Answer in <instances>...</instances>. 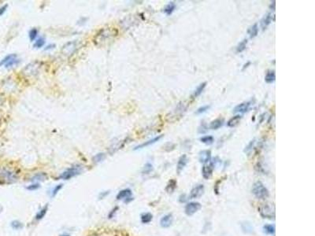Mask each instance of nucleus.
Wrapping results in <instances>:
<instances>
[{
	"label": "nucleus",
	"instance_id": "nucleus-39",
	"mask_svg": "<svg viewBox=\"0 0 315 236\" xmlns=\"http://www.w3.org/2000/svg\"><path fill=\"white\" fill-rule=\"evenodd\" d=\"M118 207H114V208L113 209V210H111L110 212L109 213V215H108V217H109V219H111V218H113L115 216V214L117 213V211L118 210Z\"/></svg>",
	"mask_w": 315,
	"mask_h": 236
},
{
	"label": "nucleus",
	"instance_id": "nucleus-25",
	"mask_svg": "<svg viewBox=\"0 0 315 236\" xmlns=\"http://www.w3.org/2000/svg\"><path fill=\"white\" fill-rule=\"evenodd\" d=\"M176 187V181L175 180H171L167 184L166 190L168 193H172Z\"/></svg>",
	"mask_w": 315,
	"mask_h": 236
},
{
	"label": "nucleus",
	"instance_id": "nucleus-33",
	"mask_svg": "<svg viewBox=\"0 0 315 236\" xmlns=\"http://www.w3.org/2000/svg\"><path fill=\"white\" fill-rule=\"evenodd\" d=\"M62 187H63V184H62V183H61V184H58L57 186H55V187L52 189V190H51V197H54L55 196H56L57 194L59 192L60 190H62Z\"/></svg>",
	"mask_w": 315,
	"mask_h": 236
},
{
	"label": "nucleus",
	"instance_id": "nucleus-18",
	"mask_svg": "<svg viewBox=\"0 0 315 236\" xmlns=\"http://www.w3.org/2000/svg\"><path fill=\"white\" fill-rule=\"evenodd\" d=\"M48 178V175L44 173H37V174L34 175L31 178V181H33L35 183L39 181H44L46 180V179Z\"/></svg>",
	"mask_w": 315,
	"mask_h": 236
},
{
	"label": "nucleus",
	"instance_id": "nucleus-8",
	"mask_svg": "<svg viewBox=\"0 0 315 236\" xmlns=\"http://www.w3.org/2000/svg\"><path fill=\"white\" fill-rule=\"evenodd\" d=\"M211 160V151L209 150H202L199 153V161L202 164H207Z\"/></svg>",
	"mask_w": 315,
	"mask_h": 236
},
{
	"label": "nucleus",
	"instance_id": "nucleus-19",
	"mask_svg": "<svg viewBox=\"0 0 315 236\" xmlns=\"http://www.w3.org/2000/svg\"><path fill=\"white\" fill-rule=\"evenodd\" d=\"M258 33H259V26H258L257 24H254L247 30V34H248L251 38H254L257 36Z\"/></svg>",
	"mask_w": 315,
	"mask_h": 236
},
{
	"label": "nucleus",
	"instance_id": "nucleus-12",
	"mask_svg": "<svg viewBox=\"0 0 315 236\" xmlns=\"http://www.w3.org/2000/svg\"><path fill=\"white\" fill-rule=\"evenodd\" d=\"M162 137H163V136H162V135H160V136H156V137L153 138V139H150V140H147V141L144 142V143H141V144H139V145H138V146H136V147L134 148V150H139V149L145 148V147H147V146H151V145L154 144V143H157V142H159V140H160V139H162Z\"/></svg>",
	"mask_w": 315,
	"mask_h": 236
},
{
	"label": "nucleus",
	"instance_id": "nucleus-7",
	"mask_svg": "<svg viewBox=\"0 0 315 236\" xmlns=\"http://www.w3.org/2000/svg\"><path fill=\"white\" fill-rule=\"evenodd\" d=\"M203 194H204V186L202 184H199L191 190L189 197H190V199L199 198Z\"/></svg>",
	"mask_w": 315,
	"mask_h": 236
},
{
	"label": "nucleus",
	"instance_id": "nucleus-9",
	"mask_svg": "<svg viewBox=\"0 0 315 236\" xmlns=\"http://www.w3.org/2000/svg\"><path fill=\"white\" fill-rule=\"evenodd\" d=\"M261 215L263 217V218L271 219L275 217L274 210H272L270 205H264L262 206L260 210Z\"/></svg>",
	"mask_w": 315,
	"mask_h": 236
},
{
	"label": "nucleus",
	"instance_id": "nucleus-34",
	"mask_svg": "<svg viewBox=\"0 0 315 236\" xmlns=\"http://www.w3.org/2000/svg\"><path fill=\"white\" fill-rule=\"evenodd\" d=\"M37 35H38V30H37L36 28H32V29L29 31L28 37H29L30 40L32 41V42L35 40V38L37 37Z\"/></svg>",
	"mask_w": 315,
	"mask_h": 236
},
{
	"label": "nucleus",
	"instance_id": "nucleus-35",
	"mask_svg": "<svg viewBox=\"0 0 315 236\" xmlns=\"http://www.w3.org/2000/svg\"><path fill=\"white\" fill-rule=\"evenodd\" d=\"M152 170H153V165H152L151 163H147V164H145L144 166H143L142 173H143V174H149Z\"/></svg>",
	"mask_w": 315,
	"mask_h": 236
},
{
	"label": "nucleus",
	"instance_id": "nucleus-3",
	"mask_svg": "<svg viewBox=\"0 0 315 236\" xmlns=\"http://www.w3.org/2000/svg\"><path fill=\"white\" fill-rule=\"evenodd\" d=\"M17 180L16 175L5 169H0V184L12 183Z\"/></svg>",
	"mask_w": 315,
	"mask_h": 236
},
{
	"label": "nucleus",
	"instance_id": "nucleus-5",
	"mask_svg": "<svg viewBox=\"0 0 315 236\" xmlns=\"http://www.w3.org/2000/svg\"><path fill=\"white\" fill-rule=\"evenodd\" d=\"M213 169H214V164L213 162H209L207 164H205L202 168V174L203 178L206 180H209L213 174Z\"/></svg>",
	"mask_w": 315,
	"mask_h": 236
},
{
	"label": "nucleus",
	"instance_id": "nucleus-11",
	"mask_svg": "<svg viewBox=\"0 0 315 236\" xmlns=\"http://www.w3.org/2000/svg\"><path fill=\"white\" fill-rule=\"evenodd\" d=\"M172 221H173V217L171 213H169V214H166V215L162 217V219L160 220V225L162 227L167 228V227H169L172 225Z\"/></svg>",
	"mask_w": 315,
	"mask_h": 236
},
{
	"label": "nucleus",
	"instance_id": "nucleus-26",
	"mask_svg": "<svg viewBox=\"0 0 315 236\" xmlns=\"http://www.w3.org/2000/svg\"><path fill=\"white\" fill-rule=\"evenodd\" d=\"M264 232H266L267 234H275V226L272 224H266L263 227Z\"/></svg>",
	"mask_w": 315,
	"mask_h": 236
},
{
	"label": "nucleus",
	"instance_id": "nucleus-6",
	"mask_svg": "<svg viewBox=\"0 0 315 236\" xmlns=\"http://www.w3.org/2000/svg\"><path fill=\"white\" fill-rule=\"evenodd\" d=\"M201 209V205L199 202L188 203L185 206L184 211L188 216H192Z\"/></svg>",
	"mask_w": 315,
	"mask_h": 236
},
{
	"label": "nucleus",
	"instance_id": "nucleus-43",
	"mask_svg": "<svg viewBox=\"0 0 315 236\" xmlns=\"http://www.w3.org/2000/svg\"><path fill=\"white\" fill-rule=\"evenodd\" d=\"M275 2H276L275 1H273V2H272V3L270 4V6H269V8H270L271 10H275V6H276V3H275Z\"/></svg>",
	"mask_w": 315,
	"mask_h": 236
},
{
	"label": "nucleus",
	"instance_id": "nucleus-13",
	"mask_svg": "<svg viewBox=\"0 0 315 236\" xmlns=\"http://www.w3.org/2000/svg\"><path fill=\"white\" fill-rule=\"evenodd\" d=\"M188 161H189V159H188L186 154H183L181 157H180L177 162V165H176V172H177L178 174H180L181 173V171H183V169L188 164Z\"/></svg>",
	"mask_w": 315,
	"mask_h": 236
},
{
	"label": "nucleus",
	"instance_id": "nucleus-14",
	"mask_svg": "<svg viewBox=\"0 0 315 236\" xmlns=\"http://www.w3.org/2000/svg\"><path fill=\"white\" fill-rule=\"evenodd\" d=\"M272 20H273V16H272L271 14H267L263 17V18L261 21V27L263 30H265L271 24Z\"/></svg>",
	"mask_w": 315,
	"mask_h": 236
},
{
	"label": "nucleus",
	"instance_id": "nucleus-30",
	"mask_svg": "<svg viewBox=\"0 0 315 236\" xmlns=\"http://www.w3.org/2000/svg\"><path fill=\"white\" fill-rule=\"evenodd\" d=\"M17 55H15V54H11V55H7V56H6L5 58L2 59L1 62H0V66H2V65H5L8 62H10V61L11 60V59H13V58H16Z\"/></svg>",
	"mask_w": 315,
	"mask_h": 236
},
{
	"label": "nucleus",
	"instance_id": "nucleus-29",
	"mask_svg": "<svg viewBox=\"0 0 315 236\" xmlns=\"http://www.w3.org/2000/svg\"><path fill=\"white\" fill-rule=\"evenodd\" d=\"M242 230L246 233H251L253 231V227L249 222H244L241 225Z\"/></svg>",
	"mask_w": 315,
	"mask_h": 236
},
{
	"label": "nucleus",
	"instance_id": "nucleus-44",
	"mask_svg": "<svg viewBox=\"0 0 315 236\" xmlns=\"http://www.w3.org/2000/svg\"><path fill=\"white\" fill-rule=\"evenodd\" d=\"M250 64H251V62H247V64H245V65H243V69H245V68H247V65H250Z\"/></svg>",
	"mask_w": 315,
	"mask_h": 236
},
{
	"label": "nucleus",
	"instance_id": "nucleus-24",
	"mask_svg": "<svg viewBox=\"0 0 315 236\" xmlns=\"http://www.w3.org/2000/svg\"><path fill=\"white\" fill-rule=\"evenodd\" d=\"M201 143H204V144L206 145H210L214 142V139L212 136H202L199 139Z\"/></svg>",
	"mask_w": 315,
	"mask_h": 236
},
{
	"label": "nucleus",
	"instance_id": "nucleus-46",
	"mask_svg": "<svg viewBox=\"0 0 315 236\" xmlns=\"http://www.w3.org/2000/svg\"><path fill=\"white\" fill-rule=\"evenodd\" d=\"M61 236H70L69 234H62Z\"/></svg>",
	"mask_w": 315,
	"mask_h": 236
},
{
	"label": "nucleus",
	"instance_id": "nucleus-22",
	"mask_svg": "<svg viewBox=\"0 0 315 236\" xmlns=\"http://www.w3.org/2000/svg\"><path fill=\"white\" fill-rule=\"evenodd\" d=\"M48 205H44V207H43V208L36 213V215H35V220H42V219L44 218V217H45V215L47 214V212H48Z\"/></svg>",
	"mask_w": 315,
	"mask_h": 236
},
{
	"label": "nucleus",
	"instance_id": "nucleus-16",
	"mask_svg": "<svg viewBox=\"0 0 315 236\" xmlns=\"http://www.w3.org/2000/svg\"><path fill=\"white\" fill-rule=\"evenodd\" d=\"M242 116L240 115H236V116H232L230 120L228 121L227 125L228 127L229 128H234L236 126H237L239 124V123L240 122V120H241Z\"/></svg>",
	"mask_w": 315,
	"mask_h": 236
},
{
	"label": "nucleus",
	"instance_id": "nucleus-32",
	"mask_svg": "<svg viewBox=\"0 0 315 236\" xmlns=\"http://www.w3.org/2000/svg\"><path fill=\"white\" fill-rule=\"evenodd\" d=\"M45 42H46V41H45V39H44V37H40L35 40V43L33 44V47L35 48H41L42 47L44 46Z\"/></svg>",
	"mask_w": 315,
	"mask_h": 236
},
{
	"label": "nucleus",
	"instance_id": "nucleus-4",
	"mask_svg": "<svg viewBox=\"0 0 315 236\" xmlns=\"http://www.w3.org/2000/svg\"><path fill=\"white\" fill-rule=\"evenodd\" d=\"M132 190L130 189H124V190H120L118 192V194L116 196V198L117 200H123L125 201V203H128L133 199L132 197Z\"/></svg>",
	"mask_w": 315,
	"mask_h": 236
},
{
	"label": "nucleus",
	"instance_id": "nucleus-21",
	"mask_svg": "<svg viewBox=\"0 0 315 236\" xmlns=\"http://www.w3.org/2000/svg\"><path fill=\"white\" fill-rule=\"evenodd\" d=\"M206 86V82H204V83H201V84H199V86L197 87V88H196V90H195V92H194L193 95H192V98H193V99H195V98L199 96V95L202 94V92L204 91Z\"/></svg>",
	"mask_w": 315,
	"mask_h": 236
},
{
	"label": "nucleus",
	"instance_id": "nucleus-38",
	"mask_svg": "<svg viewBox=\"0 0 315 236\" xmlns=\"http://www.w3.org/2000/svg\"><path fill=\"white\" fill-rule=\"evenodd\" d=\"M40 187V185H39V183H32V184H31V185L28 186V187H26L27 190H32V191H33V190H38V189Z\"/></svg>",
	"mask_w": 315,
	"mask_h": 236
},
{
	"label": "nucleus",
	"instance_id": "nucleus-31",
	"mask_svg": "<svg viewBox=\"0 0 315 236\" xmlns=\"http://www.w3.org/2000/svg\"><path fill=\"white\" fill-rule=\"evenodd\" d=\"M105 157H106L105 153H97V154H95L93 157V161L95 162V163H99V162L102 161L105 159Z\"/></svg>",
	"mask_w": 315,
	"mask_h": 236
},
{
	"label": "nucleus",
	"instance_id": "nucleus-10",
	"mask_svg": "<svg viewBox=\"0 0 315 236\" xmlns=\"http://www.w3.org/2000/svg\"><path fill=\"white\" fill-rule=\"evenodd\" d=\"M251 105V102H242L240 104L237 105L236 107L233 109V113H244L247 111H248L249 108Z\"/></svg>",
	"mask_w": 315,
	"mask_h": 236
},
{
	"label": "nucleus",
	"instance_id": "nucleus-1",
	"mask_svg": "<svg viewBox=\"0 0 315 236\" xmlns=\"http://www.w3.org/2000/svg\"><path fill=\"white\" fill-rule=\"evenodd\" d=\"M84 171L83 166L77 165H74L72 167L67 169L65 171H64L62 174L60 175V179L64 180H68L70 179L73 178L75 176L81 174V173Z\"/></svg>",
	"mask_w": 315,
	"mask_h": 236
},
{
	"label": "nucleus",
	"instance_id": "nucleus-27",
	"mask_svg": "<svg viewBox=\"0 0 315 236\" xmlns=\"http://www.w3.org/2000/svg\"><path fill=\"white\" fill-rule=\"evenodd\" d=\"M10 226L14 230H21L24 227V224L19 220H13L10 223Z\"/></svg>",
	"mask_w": 315,
	"mask_h": 236
},
{
	"label": "nucleus",
	"instance_id": "nucleus-17",
	"mask_svg": "<svg viewBox=\"0 0 315 236\" xmlns=\"http://www.w3.org/2000/svg\"><path fill=\"white\" fill-rule=\"evenodd\" d=\"M276 79V73L274 70H269L266 72V76H265V81L267 83H273Z\"/></svg>",
	"mask_w": 315,
	"mask_h": 236
},
{
	"label": "nucleus",
	"instance_id": "nucleus-45",
	"mask_svg": "<svg viewBox=\"0 0 315 236\" xmlns=\"http://www.w3.org/2000/svg\"><path fill=\"white\" fill-rule=\"evenodd\" d=\"M2 210H3V208H2V206L1 205H0V213H2Z\"/></svg>",
	"mask_w": 315,
	"mask_h": 236
},
{
	"label": "nucleus",
	"instance_id": "nucleus-40",
	"mask_svg": "<svg viewBox=\"0 0 315 236\" xmlns=\"http://www.w3.org/2000/svg\"><path fill=\"white\" fill-rule=\"evenodd\" d=\"M7 7H8V5H7V4H6V5L2 6V7H0V16H2V15H3L4 13H5L6 11Z\"/></svg>",
	"mask_w": 315,
	"mask_h": 236
},
{
	"label": "nucleus",
	"instance_id": "nucleus-41",
	"mask_svg": "<svg viewBox=\"0 0 315 236\" xmlns=\"http://www.w3.org/2000/svg\"><path fill=\"white\" fill-rule=\"evenodd\" d=\"M109 194H110L109 191H103V192H100V194H99V199L105 198V197H106Z\"/></svg>",
	"mask_w": 315,
	"mask_h": 236
},
{
	"label": "nucleus",
	"instance_id": "nucleus-36",
	"mask_svg": "<svg viewBox=\"0 0 315 236\" xmlns=\"http://www.w3.org/2000/svg\"><path fill=\"white\" fill-rule=\"evenodd\" d=\"M19 62H20V61L18 59V57H16V58H13V59H11V60L10 61V62H7V63L5 65V67L6 68L13 67L14 65H18V64L19 63Z\"/></svg>",
	"mask_w": 315,
	"mask_h": 236
},
{
	"label": "nucleus",
	"instance_id": "nucleus-28",
	"mask_svg": "<svg viewBox=\"0 0 315 236\" xmlns=\"http://www.w3.org/2000/svg\"><path fill=\"white\" fill-rule=\"evenodd\" d=\"M247 39H243V41L239 43L238 44V46L236 47V52L237 53H241L246 49L247 47Z\"/></svg>",
	"mask_w": 315,
	"mask_h": 236
},
{
	"label": "nucleus",
	"instance_id": "nucleus-42",
	"mask_svg": "<svg viewBox=\"0 0 315 236\" xmlns=\"http://www.w3.org/2000/svg\"><path fill=\"white\" fill-rule=\"evenodd\" d=\"M55 47V44H50V45H48V46L45 48V51H48V50H51Z\"/></svg>",
	"mask_w": 315,
	"mask_h": 236
},
{
	"label": "nucleus",
	"instance_id": "nucleus-2",
	"mask_svg": "<svg viewBox=\"0 0 315 236\" xmlns=\"http://www.w3.org/2000/svg\"><path fill=\"white\" fill-rule=\"evenodd\" d=\"M252 193L257 198L266 199L269 197V190H267L264 184L260 181L255 183L252 187Z\"/></svg>",
	"mask_w": 315,
	"mask_h": 236
},
{
	"label": "nucleus",
	"instance_id": "nucleus-23",
	"mask_svg": "<svg viewBox=\"0 0 315 236\" xmlns=\"http://www.w3.org/2000/svg\"><path fill=\"white\" fill-rule=\"evenodd\" d=\"M153 220V215L151 213H145L141 215V222L143 224H149Z\"/></svg>",
	"mask_w": 315,
	"mask_h": 236
},
{
	"label": "nucleus",
	"instance_id": "nucleus-20",
	"mask_svg": "<svg viewBox=\"0 0 315 236\" xmlns=\"http://www.w3.org/2000/svg\"><path fill=\"white\" fill-rule=\"evenodd\" d=\"M176 9V4L173 2H170L169 4L165 6L163 10V12L166 14V15H171L172 14V12L174 11V10Z\"/></svg>",
	"mask_w": 315,
	"mask_h": 236
},
{
	"label": "nucleus",
	"instance_id": "nucleus-37",
	"mask_svg": "<svg viewBox=\"0 0 315 236\" xmlns=\"http://www.w3.org/2000/svg\"><path fill=\"white\" fill-rule=\"evenodd\" d=\"M210 108V106L209 105H206V106H201V107H199V109H197L196 111V114H201V113H205V112L206 111V110H208V109Z\"/></svg>",
	"mask_w": 315,
	"mask_h": 236
},
{
	"label": "nucleus",
	"instance_id": "nucleus-15",
	"mask_svg": "<svg viewBox=\"0 0 315 236\" xmlns=\"http://www.w3.org/2000/svg\"><path fill=\"white\" fill-rule=\"evenodd\" d=\"M224 122H225L224 118H218V119H215L214 120L210 122L209 127L212 130H217V129L220 128L221 127L223 126Z\"/></svg>",
	"mask_w": 315,
	"mask_h": 236
}]
</instances>
